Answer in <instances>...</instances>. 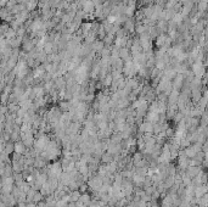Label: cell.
<instances>
[{
  "instance_id": "6da1fadb",
  "label": "cell",
  "mask_w": 208,
  "mask_h": 207,
  "mask_svg": "<svg viewBox=\"0 0 208 207\" xmlns=\"http://www.w3.org/2000/svg\"><path fill=\"white\" fill-rule=\"evenodd\" d=\"M26 151H27V148L25 146V144H23L22 141L18 140V141L14 143V152L20 154V155H25Z\"/></svg>"
}]
</instances>
